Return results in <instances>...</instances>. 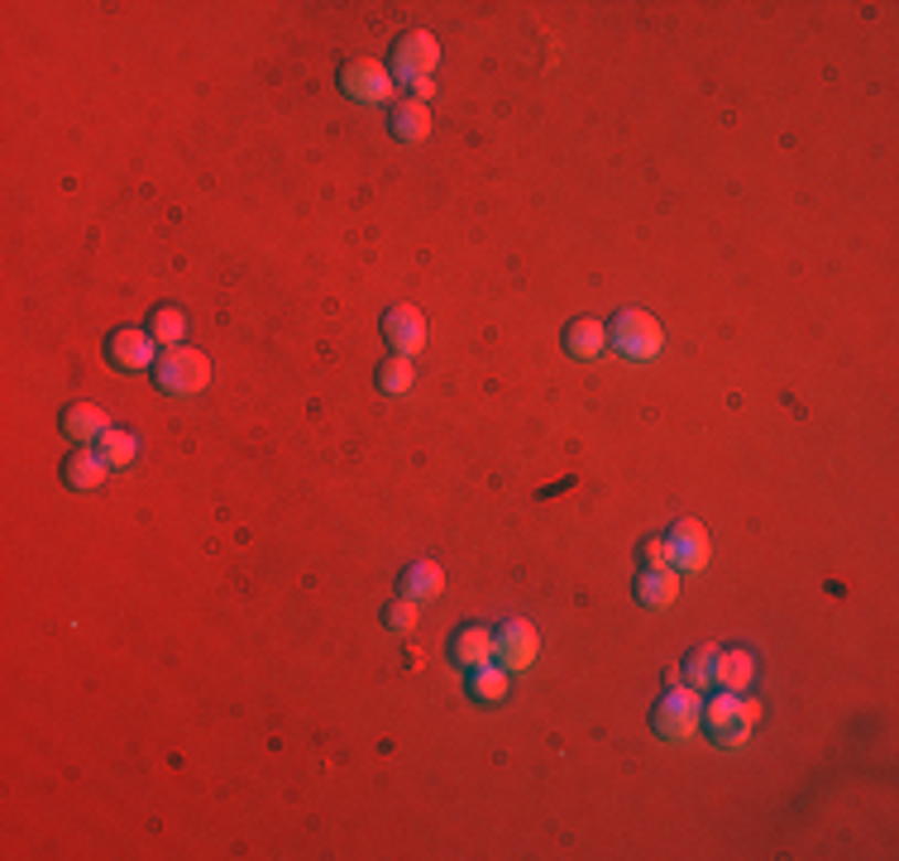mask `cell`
I'll use <instances>...</instances> for the list:
<instances>
[{
    "mask_svg": "<svg viewBox=\"0 0 899 861\" xmlns=\"http://www.w3.org/2000/svg\"><path fill=\"white\" fill-rule=\"evenodd\" d=\"M154 379H158V387H163L168 397H192V393H201V387L211 383V359L201 354V350H192V344H172V350L158 354Z\"/></svg>",
    "mask_w": 899,
    "mask_h": 861,
    "instance_id": "cell-1",
    "label": "cell"
},
{
    "mask_svg": "<svg viewBox=\"0 0 899 861\" xmlns=\"http://www.w3.org/2000/svg\"><path fill=\"white\" fill-rule=\"evenodd\" d=\"M704 723L713 732V742L722 746H742L751 737V727L761 723V703L757 699H742V694H728L718 689V699L704 703Z\"/></svg>",
    "mask_w": 899,
    "mask_h": 861,
    "instance_id": "cell-2",
    "label": "cell"
},
{
    "mask_svg": "<svg viewBox=\"0 0 899 861\" xmlns=\"http://www.w3.org/2000/svg\"><path fill=\"white\" fill-rule=\"evenodd\" d=\"M607 344L627 359H656L660 344H665V330L651 311H617V321L607 326Z\"/></svg>",
    "mask_w": 899,
    "mask_h": 861,
    "instance_id": "cell-3",
    "label": "cell"
},
{
    "mask_svg": "<svg viewBox=\"0 0 899 861\" xmlns=\"http://www.w3.org/2000/svg\"><path fill=\"white\" fill-rule=\"evenodd\" d=\"M656 732L665 742H685V737H694L699 732V723H704V699H699V689H689V684H675L670 694L660 699V709H656Z\"/></svg>",
    "mask_w": 899,
    "mask_h": 861,
    "instance_id": "cell-4",
    "label": "cell"
},
{
    "mask_svg": "<svg viewBox=\"0 0 899 861\" xmlns=\"http://www.w3.org/2000/svg\"><path fill=\"white\" fill-rule=\"evenodd\" d=\"M493 641H498V651H493V660L512 674V670H531L536 656H541V637H536V627L527 623V617H512V623H503L498 631H493Z\"/></svg>",
    "mask_w": 899,
    "mask_h": 861,
    "instance_id": "cell-5",
    "label": "cell"
},
{
    "mask_svg": "<svg viewBox=\"0 0 899 861\" xmlns=\"http://www.w3.org/2000/svg\"><path fill=\"white\" fill-rule=\"evenodd\" d=\"M665 545H670V570H679V574H699L708 565V555H713L704 522H694V517H679L670 527V536H665Z\"/></svg>",
    "mask_w": 899,
    "mask_h": 861,
    "instance_id": "cell-6",
    "label": "cell"
},
{
    "mask_svg": "<svg viewBox=\"0 0 899 861\" xmlns=\"http://www.w3.org/2000/svg\"><path fill=\"white\" fill-rule=\"evenodd\" d=\"M340 86H345V96L364 100V106H383V100H393V77H388V67L373 63V57H355V63H345Z\"/></svg>",
    "mask_w": 899,
    "mask_h": 861,
    "instance_id": "cell-7",
    "label": "cell"
},
{
    "mask_svg": "<svg viewBox=\"0 0 899 861\" xmlns=\"http://www.w3.org/2000/svg\"><path fill=\"white\" fill-rule=\"evenodd\" d=\"M436 63H441V43L426 34V29H412V34H402L398 39V49H393V72L402 82H422V77H431L436 72Z\"/></svg>",
    "mask_w": 899,
    "mask_h": 861,
    "instance_id": "cell-8",
    "label": "cell"
},
{
    "mask_svg": "<svg viewBox=\"0 0 899 861\" xmlns=\"http://www.w3.org/2000/svg\"><path fill=\"white\" fill-rule=\"evenodd\" d=\"M106 354H110L115 369L139 373V369L158 364V340L149 336V330H115V336L106 340Z\"/></svg>",
    "mask_w": 899,
    "mask_h": 861,
    "instance_id": "cell-9",
    "label": "cell"
},
{
    "mask_svg": "<svg viewBox=\"0 0 899 861\" xmlns=\"http://www.w3.org/2000/svg\"><path fill=\"white\" fill-rule=\"evenodd\" d=\"M383 340L393 344V354H408V359L422 354V344H426V316L402 301V307H393V311L383 316Z\"/></svg>",
    "mask_w": 899,
    "mask_h": 861,
    "instance_id": "cell-10",
    "label": "cell"
},
{
    "mask_svg": "<svg viewBox=\"0 0 899 861\" xmlns=\"http://www.w3.org/2000/svg\"><path fill=\"white\" fill-rule=\"evenodd\" d=\"M106 474H110V465H106V455L101 450H72L67 455V465H63V483L67 488H82V493H92V488H101L106 483Z\"/></svg>",
    "mask_w": 899,
    "mask_h": 861,
    "instance_id": "cell-11",
    "label": "cell"
},
{
    "mask_svg": "<svg viewBox=\"0 0 899 861\" xmlns=\"http://www.w3.org/2000/svg\"><path fill=\"white\" fill-rule=\"evenodd\" d=\"M679 598V570H642V580H636V603L642 608H670V603Z\"/></svg>",
    "mask_w": 899,
    "mask_h": 861,
    "instance_id": "cell-12",
    "label": "cell"
},
{
    "mask_svg": "<svg viewBox=\"0 0 899 861\" xmlns=\"http://www.w3.org/2000/svg\"><path fill=\"white\" fill-rule=\"evenodd\" d=\"M106 431H110V422H106V412H101L96 402H72V407L63 412V436H72L77 445L101 440Z\"/></svg>",
    "mask_w": 899,
    "mask_h": 861,
    "instance_id": "cell-13",
    "label": "cell"
},
{
    "mask_svg": "<svg viewBox=\"0 0 899 861\" xmlns=\"http://www.w3.org/2000/svg\"><path fill=\"white\" fill-rule=\"evenodd\" d=\"M441 588H445V570L436 560H416V565L402 570V598L431 603V598H441Z\"/></svg>",
    "mask_w": 899,
    "mask_h": 861,
    "instance_id": "cell-14",
    "label": "cell"
},
{
    "mask_svg": "<svg viewBox=\"0 0 899 861\" xmlns=\"http://www.w3.org/2000/svg\"><path fill=\"white\" fill-rule=\"evenodd\" d=\"M607 350V326L593 321V316H579V321L564 330V354L574 359H599Z\"/></svg>",
    "mask_w": 899,
    "mask_h": 861,
    "instance_id": "cell-15",
    "label": "cell"
},
{
    "mask_svg": "<svg viewBox=\"0 0 899 861\" xmlns=\"http://www.w3.org/2000/svg\"><path fill=\"white\" fill-rule=\"evenodd\" d=\"M757 674V660L751 651H718V674H713V689H728V694H742Z\"/></svg>",
    "mask_w": 899,
    "mask_h": 861,
    "instance_id": "cell-16",
    "label": "cell"
},
{
    "mask_svg": "<svg viewBox=\"0 0 899 861\" xmlns=\"http://www.w3.org/2000/svg\"><path fill=\"white\" fill-rule=\"evenodd\" d=\"M493 651H498V641H493V631H488V627H464L459 637H455V660H459L464 670L488 666Z\"/></svg>",
    "mask_w": 899,
    "mask_h": 861,
    "instance_id": "cell-17",
    "label": "cell"
},
{
    "mask_svg": "<svg viewBox=\"0 0 899 861\" xmlns=\"http://www.w3.org/2000/svg\"><path fill=\"white\" fill-rule=\"evenodd\" d=\"M393 135L402 144H422L431 135V110L422 106V100H402V106L393 110Z\"/></svg>",
    "mask_w": 899,
    "mask_h": 861,
    "instance_id": "cell-18",
    "label": "cell"
},
{
    "mask_svg": "<svg viewBox=\"0 0 899 861\" xmlns=\"http://www.w3.org/2000/svg\"><path fill=\"white\" fill-rule=\"evenodd\" d=\"M469 694L478 703H503L507 699V670L498 666V660H488V666L469 670Z\"/></svg>",
    "mask_w": 899,
    "mask_h": 861,
    "instance_id": "cell-19",
    "label": "cell"
},
{
    "mask_svg": "<svg viewBox=\"0 0 899 861\" xmlns=\"http://www.w3.org/2000/svg\"><path fill=\"white\" fill-rule=\"evenodd\" d=\"M379 387H383L388 397L412 393V387H416V364H412L408 354H393V359H388V364L379 369Z\"/></svg>",
    "mask_w": 899,
    "mask_h": 861,
    "instance_id": "cell-20",
    "label": "cell"
},
{
    "mask_svg": "<svg viewBox=\"0 0 899 861\" xmlns=\"http://www.w3.org/2000/svg\"><path fill=\"white\" fill-rule=\"evenodd\" d=\"M713 674H718V646H699V651L685 660V684L708 694V689H713Z\"/></svg>",
    "mask_w": 899,
    "mask_h": 861,
    "instance_id": "cell-21",
    "label": "cell"
},
{
    "mask_svg": "<svg viewBox=\"0 0 899 861\" xmlns=\"http://www.w3.org/2000/svg\"><path fill=\"white\" fill-rule=\"evenodd\" d=\"M149 336L163 344V350H172V344H182V336H187V316L178 307H158L154 321H149Z\"/></svg>",
    "mask_w": 899,
    "mask_h": 861,
    "instance_id": "cell-22",
    "label": "cell"
},
{
    "mask_svg": "<svg viewBox=\"0 0 899 861\" xmlns=\"http://www.w3.org/2000/svg\"><path fill=\"white\" fill-rule=\"evenodd\" d=\"M96 445H101V455H106V465H110V469H129V465H135V455H139L135 436H125V431H115V426H110Z\"/></svg>",
    "mask_w": 899,
    "mask_h": 861,
    "instance_id": "cell-23",
    "label": "cell"
},
{
    "mask_svg": "<svg viewBox=\"0 0 899 861\" xmlns=\"http://www.w3.org/2000/svg\"><path fill=\"white\" fill-rule=\"evenodd\" d=\"M383 623L393 627V631H412V627H416V603H412V598L388 603V608H383Z\"/></svg>",
    "mask_w": 899,
    "mask_h": 861,
    "instance_id": "cell-24",
    "label": "cell"
},
{
    "mask_svg": "<svg viewBox=\"0 0 899 861\" xmlns=\"http://www.w3.org/2000/svg\"><path fill=\"white\" fill-rule=\"evenodd\" d=\"M642 565H646V570H665V565H670V545H665L660 536L646 541V545H642Z\"/></svg>",
    "mask_w": 899,
    "mask_h": 861,
    "instance_id": "cell-25",
    "label": "cell"
},
{
    "mask_svg": "<svg viewBox=\"0 0 899 861\" xmlns=\"http://www.w3.org/2000/svg\"><path fill=\"white\" fill-rule=\"evenodd\" d=\"M431 92H436V82H431V77L412 82V100H422V106H426V96H431Z\"/></svg>",
    "mask_w": 899,
    "mask_h": 861,
    "instance_id": "cell-26",
    "label": "cell"
},
{
    "mask_svg": "<svg viewBox=\"0 0 899 861\" xmlns=\"http://www.w3.org/2000/svg\"><path fill=\"white\" fill-rule=\"evenodd\" d=\"M665 684H670V689H675V684H685V670L670 666V670H665Z\"/></svg>",
    "mask_w": 899,
    "mask_h": 861,
    "instance_id": "cell-27",
    "label": "cell"
}]
</instances>
